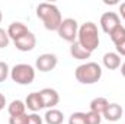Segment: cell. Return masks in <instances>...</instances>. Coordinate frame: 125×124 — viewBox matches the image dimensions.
I'll return each mask as SVG.
<instances>
[{"label":"cell","instance_id":"cell-3","mask_svg":"<svg viewBox=\"0 0 125 124\" xmlns=\"http://www.w3.org/2000/svg\"><path fill=\"white\" fill-rule=\"evenodd\" d=\"M74 76L77 82L83 85H93L96 82H99L102 77V67L94 62H87L84 64H80L76 69Z\"/></svg>","mask_w":125,"mask_h":124},{"label":"cell","instance_id":"cell-10","mask_svg":"<svg viewBox=\"0 0 125 124\" xmlns=\"http://www.w3.org/2000/svg\"><path fill=\"white\" fill-rule=\"evenodd\" d=\"M25 105L28 110H31L32 112H38L39 110L44 108V104H42V98H41V93L39 92H31L26 99H25Z\"/></svg>","mask_w":125,"mask_h":124},{"label":"cell","instance_id":"cell-22","mask_svg":"<svg viewBox=\"0 0 125 124\" xmlns=\"http://www.w3.org/2000/svg\"><path fill=\"white\" fill-rule=\"evenodd\" d=\"M10 42V38L7 35V31H4L3 28H0V48H6Z\"/></svg>","mask_w":125,"mask_h":124},{"label":"cell","instance_id":"cell-1","mask_svg":"<svg viewBox=\"0 0 125 124\" xmlns=\"http://www.w3.org/2000/svg\"><path fill=\"white\" fill-rule=\"evenodd\" d=\"M36 16L42 21L45 29L57 31L62 22L60 9L52 3H39L36 6Z\"/></svg>","mask_w":125,"mask_h":124},{"label":"cell","instance_id":"cell-13","mask_svg":"<svg viewBox=\"0 0 125 124\" xmlns=\"http://www.w3.org/2000/svg\"><path fill=\"white\" fill-rule=\"evenodd\" d=\"M103 66L108 69V70H115L118 67H121V56L118 53H106L102 59Z\"/></svg>","mask_w":125,"mask_h":124},{"label":"cell","instance_id":"cell-12","mask_svg":"<svg viewBox=\"0 0 125 124\" xmlns=\"http://www.w3.org/2000/svg\"><path fill=\"white\" fill-rule=\"evenodd\" d=\"M103 117L108 121H112V123L121 120V117H122V107L119 104H115V102L114 104H109L106 107L105 112H103Z\"/></svg>","mask_w":125,"mask_h":124},{"label":"cell","instance_id":"cell-15","mask_svg":"<svg viewBox=\"0 0 125 124\" xmlns=\"http://www.w3.org/2000/svg\"><path fill=\"white\" fill-rule=\"evenodd\" d=\"M7 111H9V115H10V117L23 115V114H26V112H25V111H26V105H25L23 101H21V99H15V101H12V102L9 104Z\"/></svg>","mask_w":125,"mask_h":124},{"label":"cell","instance_id":"cell-4","mask_svg":"<svg viewBox=\"0 0 125 124\" xmlns=\"http://www.w3.org/2000/svg\"><path fill=\"white\" fill-rule=\"evenodd\" d=\"M10 77L18 85H31L35 79V69L26 63L16 64L10 70Z\"/></svg>","mask_w":125,"mask_h":124},{"label":"cell","instance_id":"cell-19","mask_svg":"<svg viewBox=\"0 0 125 124\" xmlns=\"http://www.w3.org/2000/svg\"><path fill=\"white\" fill-rule=\"evenodd\" d=\"M68 124H86V112H73L68 118Z\"/></svg>","mask_w":125,"mask_h":124},{"label":"cell","instance_id":"cell-14","mask_svg":"<svg viewBox=\"0 0 125 124\" xmlns=\"http://www.w3.org/2000/svg\"><path fill=\"white\" fill-rule=\"evenodd\" d=\"M70 54H71V57L76 59V60H87V59H90V56H92V53L86 51L77 41H74V42L71 44V47H70Z\"/></svg>","mask_w":125,"mask_h":124},{"label":"cell","instance_id":"cell-16","mask_svg":"<svg viewBox=\"0 0 125 124\" xmlns=\"http://www.w3.org/2000/svg\"><path fill=\"white\" fill-rule=\"evenodd\" d=\"M44 120H45L47 124H62V121H64V114H62L60 110L51 108V110H48L45 112Z\"/></svg>","mask_w":125,"mask_h":124},{"label":"cell","instance_id":"cell-17","mask_svg":"<svg viewBox=\"0 0 125 124\" xmlns=\"http://www.w3.org/2000/svg\"><path fill=\"white\" fill-rule=\"evenodd\" d=\"M112 42L115 44L116 48H121L122 45H125V26L119 25L118 28H115L114 31L109 34Z\"/></svg>","mask_w":125,"mask_h":124},{"label":"cell","instance_id":"cell-24","mask_svg":"<svg viewBox=\"0 0 125 124\" xmlns=\"http://www.w3.org/2000/svg\"><path fill=\"white\" fill-rule=\"evenodd\" d=\"M26 118H28V114L10 117V118H9V124H26Z\"/></svg>","mask_w":125,"mask_h":124},{"label":"cell","instance_id":"cell-23","mask_svg":"<svg viewBox=\"0 0 125 124\" xmlns=\"http://www.w3.org/2000/svg\"><path fill=\"white\" fill-rule=\"evenodd\" d=\"M26 124H42V117H39L36 112H32L28 114V118H26Z\"/></svg>","mask_w":125,"mask_h":124},{"label":"cell","instance_id":"cell-28","mask_svg":"<svg viewBox=\"0 0 125 124\" xmlns=\"http://www.w3.org/2000/svg\"><path fill=\"white\" fill-rule=\"evenodd\" d=\"M121 74L125 77V63H122V64H121Z\"/></svg>","mask_w":125,"mask_h":124},{"label":"cell","instance_id":"cell-25","mask_svg":"<svg viewBox=\"0 0 125 124\" xmlns=\"http://www.w3.org/2000/svg\"><path fill=\"white\" fill-rule=\"evenodd\" d=\"M4 105H6V96L0 92V111L4 108Z\"/></svg>","mask_w":125,"mask_h":124},{"label":"cell","instance_id":"cell-11","mask_svg":"<svg viewBox=\"0 0 125 124\" xmlns=\"http://www.w3.org/2000/svg\"><path fill=\"white\" fill-rule=\"evenodd\" d=\"M28 32H29L28 26H26L25 24H22V22H12V24L9 25V28H7V35H9V38L13 39V41H16L18 38H21L22 35H25V34H28Z\"/></svg>","mask_w":125,"mask_h":124},{"label":"cell","instance_id":"cell-18","mask_svg":"<svg viewBox=\"0 0 125 124\" xmlns=\"http://www.w3.org/2000/svg\"><path fill=\"white\" fill-rule=\"evenodd\" d=\"M109 105V101L106 99V98H102V96H97V98H94L92 99V102H90V111H93V112H97V114H100V115H103V112H105V110H106V107Z\"/></svg>","mask_w":125,"mask_h":124},{"label":"cell","instance_id":"cell-5","mask_svg":"<svg viewBox=\"0 0 125 124\" xmlns=\"http://www.w3.org/2000/svg\"><path fill=\"white\" fill-rule=\"evenodd\" d=\"M60 38L64 41H68V42H74L77 41V34H79V24L76 19L73 18H67V19H62L60 28L57 29Z\"/></svg>","mask_w":125,"mask_h":124},{"label":"cell","instance_id":"cell-26","mask_svg":"<svg viewBox=\"0 0 125 124\" xmlns=\"http://www.w3.org/2000/svg\"><path fill=\"white\" fill-rule=\"evenodd\" d=\"M119 12H121V16L125 19V1L119 4Z\"/></svg>","mask_w":125,"mask_h":124},{"label":"cell","instance_id":"cell-6","mask_svg":"<svg viewBox=\"0 0 125 124\" xmlns=\"http://www.w3.org/2000/svg\"><path fill=\"white\" fill-rule=\"evenodd\" d=\"M121 25V21H119V16L118 13L115 12H105L102 16H100V26H102V31L105 34H111L115 28H118Z\"/></svg>","mask_w":125,"mask_h":124},{"label":"cell","instance_id":"cell-20","mask_svg":"<svg viewBox=\"0 0 125 124\" xmlns=\"http://www.w3.org/2000/svg\"><path fill=\"white\" fill-rule=\"evenodd\" d=\"M102 123V115L93 112V111H89L86 112V124H100Z\"/></svg>","mask_w":125,"mask_h":124},{"label":"cell","instance_id":"cell-8","mask_svg":"<svg viewBox=\"0 0 125 124\" xmlns=\"http://www.w3.org/2000/svg\"><path fill=\"white\" fill-rule=\"evenodd\" d=\"M13 44H15V47H16L19 51H23V53L32 51V50L35 48V45H36V37L29 31L28 34H25V35H22L21 38H18L16 41H13Z\"/></svg>","mask_w":125,"mask_h":124},{"label":"cell","instance_id":"cell-9","mask_svg":"<svg viewBox=\"0 0 125 124\" xmlns=\"http://www.w3.org/2000/svg\"><path fill=\"white\" fill-rule=\"evenodd\" d=\"M39 93H41V98H42L44 108L51 110V108H54L60 102V95L52 88H44L42 91H39Z\"/></svg>","mask_w":125,"mask_h":124},{"label":"cell","instance_id":"cell-27","mask_svg":"<svg viewBox=\"0 0 125 124\" xmlns=\"http://www.w3.org/2000/svg\"><path fill=\"white\" fill-rule=\"evenodd\" d=\"M116 51H118V54H119V56H124V57H125V45H122L121 48H116Z\"/></svg>","mask_w":125,"mask_h":124},{"label":"cell","instance_id":"cell-7","mask_svg":"<svg viewBox=\"0 0 125 124\" xmlns=\"http://www.w3.org/2000/svg\"><path fill=\"white\" fill-rule=\"evenodd\" d=\"M57 63H58V59H57V56H55V54L45 53V54H41V56L36 59L35 66H36V69H38L39 72L47 73V72L54 70V69H55V66H57Z\"/></svg>","mask_w":125,"mask_h":124},{"label":"cell","instance_id":"cell-2","mask_svg":"<svg viewBox=\"0 0 125 124\" xmlns=\"http://www.w3.org/2000/svg\"><path fill=\"white\" fill-rule=\"evenodd\" d=\"M77 42L89 53H93L99 47V31L97 26L93 22H86L82 26H79V34H77Z\"/></svg>","mask_w":125,"mask_h":124},{"label":"cell","instance_id":"cell-29","mask_svg":"<svg viewBox=\"0 0 125 124\" xmlns=\"http://www.w3.org/2000/svg\"><path fill=\"white\" fill-rule=\"evenodd\" d=\"M1 18H3V15H1V12H0V22H1Z\"/></svg>","mask_w":125,"mask_h":124},{"label":"cell","instance_id":"cell-21","mask_svg":"<svg viewBox=\"0 0 125 124\" xmlns=\"http://www.w3.org/2000/svg\"><path fill=\"white\" fill-rule=\"evenodd\" d=\"M10 74V69L7 66V63L4 62H0V83L4 82L7 79V76Z\"/></svg>","mask_w":125,"mask_h":124}]
</instances>
